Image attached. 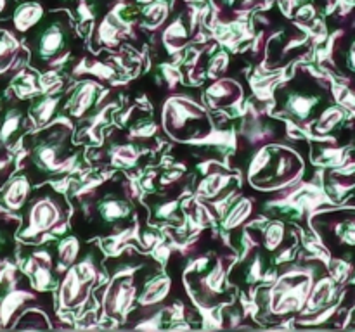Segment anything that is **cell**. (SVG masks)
Returning <instances> with one entry per match:
<instances>
[{
    "label": "cell",
    "mask_w": 355,
    "mask_h": 332,
    "mask_svg": "<svg viewBox=\"0 0 355 332\" xmlns=\"http://www.w3.org/2000/svg\"><path fill=\"white\" fill-rule=\"evenodd\" d=\"M28 142L26 175L49 178L73 168L76 151L71 144V130L66 124H45L44 130L31 135Z\"/></svg>",
    "instance_id": "6da1fadb"
},
{
    "label": "cell",
    "mask_w": 355,
    "mask_h": 332,
    "mask_svg": "<svg viewBox=\"0 0 355 332\" xmlns=\"http://www.w3.org/2000/svg\"><path fill=\"white\" fill-rule=\"evenodd\" d=\"M328 86L309 71H298L276 93L277 111L298 124L314 123L326 109Z\"/></svg>",
    "instance_id": "7a4b0ae2"
},
{
    "label": "cell",
    "mask_w": 355,
    "mask_h": 332,
    "mask_svg": "<svg viewBox=\"0 0 355 332\" xmlns=\"http://www.w3.org/2000/svg\"><path fill=\"white\" fill-rule=\"evenodd\" d=\"M26 45L33 68H51L58 59L68 54L75 42L71 23L66 14L44 16L30 31H26Z\"/></svg>",
    "instance_id": "3957f363"
},
{
    "label": "cell",
    "mask_w": 355,
    "mask_h": 332,
    "mask_svg": "<svg viewBox=\"0 0 355 332\" xmlns=\"http://www.w3.org/2000/svg\"><path fill=\"white\" fill-rule=\"evenodd\" d=\"M305 168V161L295 149L269 145L257 152L248 168V178L262 190H274L297 182Z\"/></svg>",
    "instance_id": "277c9868"
},
{
    "label": "cell",
    "mask_w": 355,
    "mask_h": 332,
    "mask_svg": "<svg viewBox=\"0 0 355 332\" xmlns=\"http://www.w3.org/2000/svg\"><path fill=\"white\" fill-rule=\"evenodd\" d=\"M312 225L326 251L336 259L355 261V208L326 210L312 218Z\"/></svg>",
    "instance_id": "5b68a950"
},
{
    "label": "cell",
    "mask_w": 355,
    "mask_h": 332,
    "mask_svg": "<svg viewBox=\"0 0 355 332\" xmlns=\"http://www.w3.org/2000/svg\"><path fill=\"white\" fill-rule=\"evenodd\" d=\"M21 211H23V227L19 235L26 241H31L62 223L68 216V204L58 190L52 187H42L31 192L30 199Z\"/></svg>",
    "instance_id": "8992f818"
},
{
    "label": "cell",
    "mask_w": 355,
    "mask_h": 332,
    "mask_svg": "<svg viewBox=\"0 0 355 332\" xmlns=\"http://www.w3.org/2000/svg\"><path fill=\"white\" fill-rule=\"evenodd\" d=\"M163 128L177 140L201 138L210 130V120L203 107L182 97H173L163 111Z\"/></svg>",
    "instance_id": "52a82bcc"
},
{
    "label": "cell",
    "mask_w": 355,
    "mask_h": 332,
    "mask_svg": "<svg viewBox=\"0 0 355 332\" xmlns=\"http://www.w3.org/2000/svg\"><path fill=\"white\" fill-rule=\"evenodd\" d=\"M297 277V275H295ZM295 277H283L270 294V310L274 315L295 313L305 303V297L311 294L312 280L295 279Z\"/></svg>",
    "instance_id": "ba28073f"
},
{
    "label": "cell",
    "mask_w": 355,
    "mask_h": 332,
    "mask_svg": "<svg viewBox=\"0 0 355 332\" xmlns=\"http://www.w3.org/2000/svg\"><path fill=\"white\" fill-rule=\"evenodd\" d=\"M96 280V273H87L85 268L71 265L59 287V303L66 310H75L87 301Z\"/></svg>",
    "instance_id": "9c48e42d"
},
{
    "label": "cell",
    "mask_w": 355,
    "mask_h": 332,
    "mask_svg": "<svg viewBox=\"0 0 355 332\" xmlns=\"http://www.w3.org/2000/svg\"><path fill=\"white\" fill-rule=\"evenodd\" d=\"M137 284H135L134 273H120V275L114 277L111 286L107 287L106 301H104L106 313L114 318L125 317L127 310L134 304V301L137 299Z\"/></svg>",
    "instance_id": "30bf717a"
},
{
    "label": "cell",
    "mask_w": 355,
    "mask_h": 332,
    "mask_svg": "<svg viewBox=\"0 0 355 332\" xmlns=\"http://www.w3.org/2000/svg\"><path fill=\"white\" fill-rule=\"evenodd\" d=\"M96 214L104 227L116 230L130 223L134 210L127 196L121 192H107L97 201Z\"/></svg>",
    "instance_id": "8fae6325"
},
{
    "label": "cell",
    "mask_w": 355,
    "mask_h": 332,
    "mask_svg": "<svg viewBox=\"0 0 355 332\" xmlns=\"http://www.w3.org/2000/svg\"><path fill=\"white\" fill-rule=\"evenodd\" d=\"M31 192H33L31 178L26 173H19L3 185L0 192V204L9 211H21L30 199Z\"/></svg>",
    "instance_id": "7c38bea8"
},
{
    "label": "cell",
    "mask_w": 355,
    "mask_h": 332,
    "mask_svg": "<svg viewBox=\"0 0 355 332\" xmlns=\"http://www.w3.org/2000/svg\"><path fill=\"white\" fill-rule=\"evenodd\" d=\"M26 128V113L17 104L0 107V144L10 145Z\"/></svg>",
    "instance_id": "4fadbf2b"
},
{
    "label": "cell",
    "mask_w": 355,
    "mask_h": 332,
    "mask_svg": "<svg viewBox=\"0 0 355 332\" xmlns=\"http://www.w3.org/2000/svg\"><path fill=\"white\" fill-rule=\"evenodd\" d=\"M205 95L210 100L211 106L224 107L238 102L243 97V89L234 80H217V82L208 86Z\"/></svg>",
    "instance_id": "5bb4252c"
},
{
    "label": "cell",
    "mask_w": 355,
    "mask_h": 332,
    "mask_svg": "<svg viewBox=\"0 0 355 332\" xmlns=\"http://www.w3.org/2000/svg\"><path fill=\"white\" fill-rule=\"evenodd\" d=\"M97 102V85L94 82H85L78 86L73 93L71 100L68 102L69 114L73 118H83L92 111Z\"/></svg>",
    "instance_id": "9a60e30c"
},
{
    "label": "cell",
    "mask_w": 355,
    "mask_h": 332,
    "mask_svg": "<svg viewBox=\"0 0 355 332\" xmlns=\"http://www.w3.org/2000/svg\"><path fill=\"white\" fill-rule=\"evenodd\" d=\"M329 192L335 199H343L350 190L355 189V161L338 166L329 173Z\"/></svg>",
    "instance_id": "2e32d148"
},
{
    "label": "cell",
    "mask_w": 355,
    "mask_h": 332,
    "mask_svg": "<svg viewBox=\"0 0 355 332\" xmlns=\"http://www.w3.org/2000/svg\"><path fill=\"white\" fill-rule=\"evenodd\" d=\"M44 16V7L38 2L28 0V2L19 3V6L12 10V24L14 28H16V31L26 33V31H30Z\"/></svg>",
    "instance_id": "e0dca14e"
},
{
    "label": "cell",
    "mask_w": 355,
    "mask_h": 332,
    "mask_svg": "<svg viewBox=\"0 0 355 332\" xmlns=\"http://www.w3.org/2000/svg\"><path fill=\"white\" fill-rule=\"evenodd\" d=\"M170 290V279L165 275H156L142 287L137 301L142 306H158Z\"/></svg>",
    "instance_id": "ac0fdd59"
},
{
    "label": "cell",
    "mask_w": 355,
    "mask_h": 332,
    "mask_svg": "<svg viewBox=\"0 0 355 332\" xmlns=\"http://www.w3.org/2000/svg\"><path fill=\"white\" fill-rule=\"evenodd\" d=\"M61 95H45L42 99L35 100L33 106H31L30 114L31 120L38 124V127H45V124L51 123L52 118L58 113L59 106H61Z\"/></svg>",
    "instance_id": "d6986e66"
},
{
    "label": "cell",
    "mask_w": 355,
    "mask_h": 332,
    "mask_svg": "<svg viewBox=\"0 0 355 332\" xmlns=\"http://www.w3.org/2000/svg\"><path fill=\"white\" fill-rule=\"evenodd\" d=\"M335 290H336L335 280L328 275L321 277V279H319L318 282L312 286L311 297H309V303H307L309 308H311V311L322 310V308H324L326 304L333 299V296H335Z\"/></svg>",
    "instance_id": "ffe728a7"
},
{
    "label": "cell",
    "mask_w": 355,
    "mask_h": 332,
    "mask_svg": "<svg viewBox=\"0 0 355 332\" xmlns=\"http://www.w3.org/2000/svg\"><path fill=\"white\" fill-rule=\"evenodd\" d=\"M345 120V109L340 106H328L321 114L318 116V120L314 121V130L318 135H329L335 128H338L340 124Z\"/></svg>",
    "instance_id": "44dd1931"
},
{
    "label": "cell",
    "mask_w": 355,
    "mask_h": 332,
    "mask_svg": "<svg viewBox=\"0 0 355 332\" xmlns=\"http://www.w3.org/2000/svg\"><path fill=\"white\" fill-rule=\"evenodd\" d=\"M17 55H19V44L16 38L9 31L0 30V75L12 69Z\"/></svg>",
    "instance_id": "7402d4cb"
},
{
    "label": "cell",
    "mask_w": 355,
    "mask_h": 332,
    "mask_svg": "<svg viewBox=\"0 0 355 332\" xmlns=\"http://www.w3.org/2000/svg\"><path fill=\"white\" fill-rule=\"evenodd\" d=\"M189 38V31H187L186 23H184V17H177L175 21L168 24L163 31V42L168 45L170 50H175V48H180Z\"/></svg>",
    "instance_id": "603a6c76"
},
{
    "label": "cell",
    "mask_w": 355,
    "mask_h": 332,
    "mask_svg": "<svg viewBox=\"0 0 355 332\" xmlns=\"http://www.w3.org/2000/svg\"><path fill=\"white\" fill-rule=\"evenodd\" d=\"M142 19L151 28H158L165 23L168 16V2L166 0H151L141 9Z\"/></svg>",
    "instance_id": "cb8c5ba5"
},
{
    "label": "cell",
    "mask_w": 355,
    "mask_h": 332,
    "mask_svg": "<svg viewBox=\"0 0 355 332\" xmlns=\"http://www.w3.org/2000/svg\"><path fill=\"white\" fill-rule=\"evenodd\" d=\"M80 252V242L75 235H69V237L62 239L58 246V259L62 265V268H69L71 265H75L76 258H78Z\"/></svg>",
    "instance_id": "d4e9b609"
},
{
    "label": "cell",
    "mask_w": 355,
    "mask_h": 332,
    "mask_svg": "<svg viewBox=\"0 0 355 332\" xmlns=\"http://www.w3.org/2000/svg\"><path fill=\"white\" fill-rule=\"evenodd\" d=\"M229 176L222 175V173H214V175H210L208 178H205L203 182H201L200 185V196L203 197H208V199H211V197H217L218 194L224 190V187L229 183Z\"/></svg>",
    "instance_id": "484cf974"
},
{
    "label": "cell",
    "mask_w": 355,
    "mask_h": 332,
    "mask_svg": "<svg viewBox=\"0 0 355 332\" xmlns=\"http://www.w3.org/2000/svg\"><path fill=\"white\" fill-rule=\"evenodd\" d=\"M284 237H286V228H284L283 221H272L263 232V248L269 251H276L283 244Z\"/></svg>",
    "instance_id": "4316f807"
},
{
    "label": "cell",
    "mask_w": 355,
    "mask_h": 332,
    "mask_svg": "<svg viewBox=\"0 0 355 332\" xmlns=\"http://www.w3.org/2000/svg\"><path fill=\"white\" fill-rule=\"evenodd\" d=\"M252 213V201L248 199H239L238 203L232 206V210L229 211L227 218H225V227L232 228V227H238L239 223L245 221V218Z\"/></svg>",
    "instance_id": "83f0119b"
},
{
    "label": "cell",
    "mask_w": 355,
    "mask_h": 332,
    "mask_svg": "<svg viewBox=\"0 0 355 332\" xmlns=\"http://www.w3.org/2000/svg\"><path fill=\"white\" fill-rule=\"evenodd\" d=\"M229 66V57L225 52H220V54H217L215 57H211L210 61V75L215 76V75H220V73H224L225 69H227Z\"/></svg>",
    "instance_id": "f1b7e54d"
},
{
    "label": "cell",
    "mask_w": 355,
    "mask_h": 332,
    "mask_svg": "<svg viewBox=\"0 0 355 332\" xmlns=\"http://www.w3.org/2000/svg\"><path fill=\"white\" fill-rule=\"evenodd\" d=\"M314 16H315V7L312 2H304V6L298 7L297 10L298 19L309 21V19H314Z\"/></svg>",
    "instance_id": "f546056e"
},
{
    "label": "cell",
    "mask_w": 355,
    "mask_h": 332,
    "mask_svg": "<svg viewBox=\"0 0 355 332\" xmlns=\"http://www.w3.org/2000/svg\"><path fill=\"white\" fill-rule=\"evenodd\" d=\"M345 66L347 71L355 75V40L350 42L349 47H347L345 50Z\"/></svg>",
    "instance_id": "4dcf8cb0"
},
{
    "label": "cell",
    "mask_w": 355,
    "mask_h": 332,
    "mask_svg": "<svg viewBox=\"0 0 355 332\" xmlns=\"http://www.w3.org/2000/svg\"><path fill=\"white\" fill-rule=\"evenodd\" d=\"M10 6H12V0H0V17L12 14L10 12Z\"/></svg>",
    "instance_id": "1f68e13d"
},
{
    "label": "cell",
    "mask_w": 355,
    "mask_h": 332,
    "mask_svg": "<svg viewBox=\"0 0 355 332\" xmlns=\"http://www.w3.org/2000/svg\"><path fill=\"white\" fill-rule=\"evenodd\" d=\"M224 2H225V3H229V6H232V3H234L236 0H224Z\"/></svg>",
    "instance_id": "d6a6232c"
}]
</instances>
